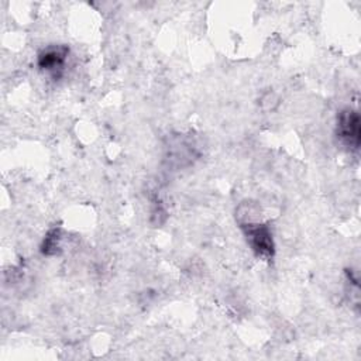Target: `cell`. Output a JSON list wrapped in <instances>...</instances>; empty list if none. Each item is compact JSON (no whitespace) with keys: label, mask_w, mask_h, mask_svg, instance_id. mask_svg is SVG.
<instances>
[{"label":"cell","mask_w":361,"mask_h":361,"mask_svg":"<svg viewBox=\"0 0 361 361\" xmlns=\"http://www.w3.org/2000/svg\"><path fill=\"white\" fill-rule=\"evenodd\" d=\"M241 227L247 238V243L250 244L255 255L264 259H271L275 254V244L271 228L267 224L251 221L244 223Z\"/></svg>","instance_id":"cell-1"},{"label":"cell","mask_w":361,"mask_h":361,"mask_svg":"<svg viewBox=\"0 0 361 361\" xmlns=\"http://www.w3.org/2000/svg\"><path fill=\"white\" fill-rule=\"evenodd\" d=\"M337 137L350 149H358L361 141L360 116L353 109H344L337 117Z\"/></svg>","instance_id":"cell-2"},{"label":"cell","mask_w":361,"mask_h":361,"mask_svg":"<svg viewBox=\"0 0 361 361\" xmlns=\"http://www.w3.org/2000/svg\"><path fill=\"white\" fill-rule=\"evenodd\" d=\"M69 48L65 45H51L38 54V66L51 73L54 78H59L65 69Z\"/></svg>","instance_id":"cell-3"},{"label":"cell","mask_w":361,"mask_h":361,"mask_svg":"<svg viewBox=\"0 0 361 361\" xmlns=\"http://www.w3.org/2000/svg\"><path fill=\"white\" fill-rule=\"evenodd\" d=\"M59 240H61V233L59 228H52L49 230V233L47 234V237L44 238L42 243V252L45 255H54L56 254L58 248H59Z\"/></svg>","instance_id":"cell-4"}]
</instances>
